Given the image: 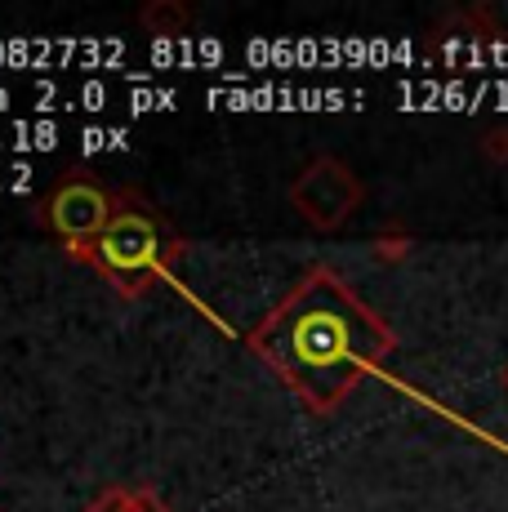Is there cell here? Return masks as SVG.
I'll list each match as a JSON object with an SVG mask.
<instances>
[{"mask_svg": "<svg viewBox=\"0 0 508 512\" xmlns=\"http://www.w3.org/2000/svg\"><path fill=\"white\" fill-rule=\"evenodd\" d=\"M156 259V228L143 214H121L103 232V263L121 277H139Z\"/></svg>", "mask_w": 508, "mask_h": 512, "instance_id": "3957f363", "label": "cell"}, {"mask_svg": "<svg viewBox=\"0 0 508 512\" xmlns=\"http://www.w3.org/2000/svg\"><path fill=\"white\" fill-rule=\"evenodd\" d=\"M290 201H295V210L304 214L312 228L330 232V228H339L344 214L361 201V187L353 179V170H344L339 161L321 156V161H312L304 170V179L290 187Z\"/></svg>", "mask_w": 508, "mask_h": 512, "instance_id": "6da1fadb", "label": "cell"}, {"mask_svg": "<svg viewBox=\"0 0 508 512\" xmlns=\"http://www.w3.org/2000/svg\"><path fill=\"white\" fill-rule=\"evenodd\" d=\"M125 139H130V134H125V130H112V147H116V152H121V147H130Z\"/></svg>", "mask_w": 508, "mask_h": 512, "instance_id": "8fae6325", "label": "cell"}, {"mask_svg": "<svg viewBox=\"0 0 508 512\" xmlns=\"http://www.w3.org/2000/svg\"><path fill=\"white\" fill-rule=\"evenodd\" d=\"M197 54L205 58V63H219V58H223V49L214 45V41H201V45H197Z\"/></svg>", "mask_w": 508, "mask_h": 512, "instance_id": "30bf717a", "label": "cell"}, {"mask_svg": "<svg viewBox=\"0 0 508 512\" xmlns=\"http://www.w3.org/2000/svg\"><path fill=\"white\" fill-rule=\"evenodd\" d=\"M81 147H85V152H103V147H112V130H99V125H90V130L81 134Z\"/></svg>", "mask_w": 508, "mask_h": 512, "instance_id": "8992f818", "label": "cell"}, {"mask_svg": "<svg viewBox=\"0 0 508 512\" xmlns=\"http://www.w3.org/2000/svg\"><path fill=\"white\" fill-rule=\"evenodd\" d=\"M5 103H9V94H5V90H0V107H5Z\"/></svg>", "mask_w": 508, "mask_h": 512, "instance_id": "7c38bea8", "label": "cell"}, {"mask_svg": "<svg viewBox=\"0 0 508 512\" xmlns=\"http://www.w3.org/2000/svg\"><path fill=\"white\" fill-rule=\"evenodd\" d=\"M54 143H58V125H54V121H41V125H36V130H32V147H41V152H50Z\"/></svg>", "mask_w": 508, "mask_h": 512, "instance_id": "52a82bcc", "label": "cell"}, {"mask_svg": "<svg viewBox=\"0 0 508 512\" xmlns=\"http://www.w3.org/2000/svg\"><path fill=\"white\" fill-rule=\"evenodd\" d=\"M81 103L90 107V112H99V107L107 103V90H103L99 81H85V90H81Z\"/></svg>", "mask_w": 508, "mask_h": 512, "instance_id": "9c48e42d", "label": "cell"}, {"mask_svg": "<svg viewBox=\"0 0 508 512\" xmlns=\"http://www.w3.org/2000/svg\"><path fill=\"white\" fill-rule=\"evenodd\" d=\"M290 352H295V361L308 366L312 374H326L330 366H344L348 361V326L335 317V312L312 308L295 321Z\"/></svg>", "mask_w": 508, "mask_h": 512, "instance_id": "7a4b0ae2", "label": "cell"}, {"mask_svg": "<svg viewBox=\"0 0 508 512\" xmlns=\"http://www.w3.org/2000/svg\"><path fill=\"white\" fill-rule=\"evenodd\" d=\"M90 512H139V504H134V499H125V495H107Z\"/></svg>", "mask_w": 508, "mask_h": 512, "instance_id": "ba28073f", "label": "cell"}, {"mask_svg": "<svg viewBox=\"0 0 508 512\" xmlns=\"http://www.w3.org/2000/svg\"><path fill=\"white\" fill-rule=\"evenodd\" d=\"M54 228L72 241H90V236L107 232V196L90 183H67L50 205Z\"/></svg>", "mask_w": 508, "mask_h": 512, "instance_id": "277c9868", "label": "cell"}, {"mask_svg": "<svg viewBox=\"0 0 508 512\" xmlns=\"http://www.w3.org/2000/svg\"><path fill=\"white\" fill-rule=\"evenodd\" d=\"M143 23H148L152 32L161 36V41H165V36H170V41H174V36H179V27L188 23V14H183L179 5H170V0H161V5L143 9Z\"/></svg>", "mask_w": 508, "mask_h": 512, "instance_id": "5b68a950", "label": "cell"}]
</instances>
